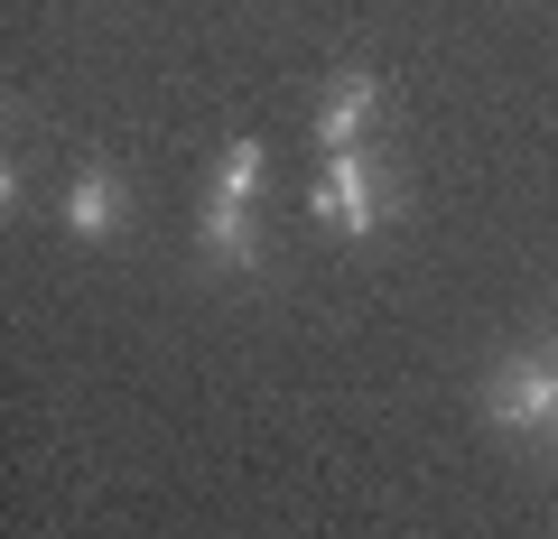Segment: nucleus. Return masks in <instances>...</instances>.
Returning a JSON list of instances; mask_svg holds the SVG:
<instances>
[{
	"mask_svg": "<svg viewBox=\"0 0 558 539\" xmlns=\"http://www.w3.org/2000/svg\"><path fill=\"white\" fill-rule=\"evenodd\" d=\"M391 205L400 196H391V159H381V149H326L317 186H307V215H317L326 233H344V242H363Z\"/></svg>",
	"mask_w": 558,
	"mask_h": 539,
	"instance_id": "1",
	"label": "nucleus"
},
{
	"mask_svg": "<svg viewBox=\"0 0 558 539\" xmlns=\"http://www.w3.org/2000/svg\"><path fill=\"white\" fill-rule=\"evenodd\" d=\"M484 419H494L502 438L558 428V363H549V354H502L494 381H484Z\"/></svg>",
	"mask_w": 558,
	"mask_h": 539,
	"instance_id": "2",
	"label": "nucleus"
},
{
	"mask_svg": "<svg viewBox=\"0 0 558 539\" xmlns=\"http://www.w3.org/2000/svg\"><path fill=\"white\" fill-rule=\"evenodd\" d=\"M373 121H381V75L373 65H336L317 94V149H363Z\"/></svg>",
	"mask_w": 558,
	"mask_h": 539,
	"instance_id": "3",
	"label": "nucleus"
},
{
	"mask_svg": "<svg viewBox=\"0 0 558 539\" xmlns=\"http://www.w3.org/2000/svg\"><path fill=\"white\" fill-rule=\"evenodd\" d=\"M196 260L205 270H260V205L205 196L196 205Z\"/></svg>",
	"mask_w": 558,
	"mask_h": 539,
	"instance_id": "4",
	"label": "nucleus"
},
{
	"mask_svg": "<svg viewBox=\"0 0 558 539\" xmlns=\"http://www.w3.org/2000/svg\"><path fill=\"white\" fill-rule=\"evenodd\" d=\"M121 223H131V177L121 168H75V186H65V233L75 242H121Z\"/></svg>",
	"mask_w": 558,
	"mask_h": 539,
	"instance_id": "5",
	"label": "nucleus"
},
{
	"mask_svg": "<svg viewBox=\"0 0 558 539\" xmlns=\"http://www.w3.org/2000/svg\"><path fill=\"white\" fill-rule=\"evenodd\" d=\"M260 177H270V149H260V140H223L215 186H205V196H242V205H260Z\"/></svg>",
	"mask_w": 558,
	"mask_h": 539,
	"instance_id": "6",
	"label": "nucleus"
},
{
	"mask_svg": "<svg viewBox=\"0 0 558 539\" xmlns=\"http://www.w3.org/2000/svg\"><path fill=\"white\" fill-rule=\"evenodd\" d=\"M549 363H558V344H549Z\"/></svg>",
	"mask_w": 558,
	"mask_h": 539,
	"instance_id": "7",
	"label": "nucleus"
}]
</instances>
